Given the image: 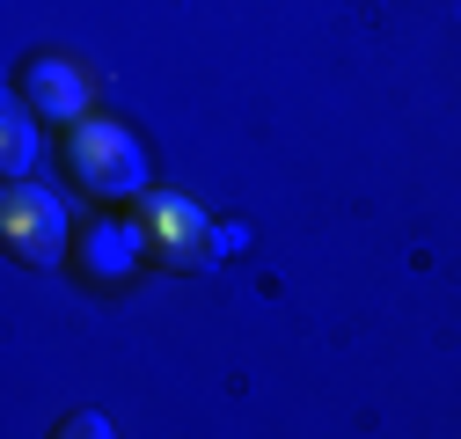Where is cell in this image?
<instances>
[{"mask_svg":"<svg viewBox=\"0 0 461 439\" xmlns=\"http://www.w3.org/2000/svg\"><path fill=\"white\" fill-rule=\"evenodd\" d=\"M67 176L74 191H88L95 205H125L147 191V154L125 125H110V118H74L67 125Z\"/></svg>","mask_w":461,"mask_h":439,"instance_id":"1","label":"cell"},{"mask_svg":"<svg viewBox=\"0 0 461 439\" xmlns=\"http://www.w3.org/2000/svg\"><path fill=\"white\" fill-rule=\"evenodd\" d=\"M140 235H147V256L161 271H212L227 256L220 228L176 191H140Z\"/></svg>","mask_w":461,"mask_h":439,"instance_id":"2","label":"cell"},{"mask_svg":"<svg viewBox=\"0 0 461 439\" xmlns=\"http://www.w3.org/2000/svg\"><path fill=\"white\" fill-rule=\"evenodd\" d=\"M0 249L30 271L59 264L67 256V205L30 176H8V191H0Z\"/></svg>","mask_w":461,"mask_h":439,"instance_id":"3","label":"cell"},{"mask_svg":"<svg viewBox=\"0 0 461 439\" xmlns=\"http://www.w3.org/2000/svg\"><path fill=\"white\" fill-rule=\"evenodd\" d=\"M23 95H30L37 118H51V125L88 118V74L67 67V59H30V67H23Z\"/></svg>","mask_w":461,"mask_h":439,"instance_id":"4","label":"cell"},{"mask_svg":"<svg viewBox=\"0 0 461 439\" xmlns=\"http://www.w3.org/2000/svg\"><path fill=\"white\" fill-rule=\"evenodd\" d=\"M147 256V235H140V220L125 228V220H95V228L81 235V271L95 286H110V279H125V271Z\"/></svg>","mask_w":461,"mask_h":439,"instance_id":"5","label":"cell"},{"mask_svg":"<svg viewBox=\"0 0 461 439\" xmlns=\"http://www.w3.org/2000/svg\"><path fill=\"white\" fill-rule=\"evenodd\" d=\"M30 161H37V110H30V95L15 88L8 103H0V169H8V176H30Z\"/></svg>","mask_w":461,"mask_h":439,"instance_id":"6","label":"cell"},{"mask_svg":"<svg viewBox=\"0 0 461 439\" xmlns=\"http://www.w3.org/2000/svg\"><path fill=\"white\" fill-rule=\"evenodd\" d=\"M110 432H118V425H110L103 410H74V417L59 425V439H110Z\"/></svg>","mask_w":461,"mask_h":439,"instance_id":"7","label":"cell"}]
</instances>
